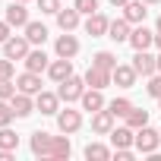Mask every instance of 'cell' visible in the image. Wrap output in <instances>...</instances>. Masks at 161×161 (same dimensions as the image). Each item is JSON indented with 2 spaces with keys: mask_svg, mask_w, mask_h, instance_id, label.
<instances>
[{
  "mask_svg": "<svg viewBox=\"0 0 161 161\" xmlns=\"http://www.w3.org/2000/svg\"><path fill=\"white\" fill-rule=\"evenodd\" d=\"M82 92H86V79H79V76H69V79H63L60 82V89H57V95H60V101H79L82 98Z\"/></svg>",
  "mask_w": 161,
  "mask_h": 161,
  "instance_id": "1",
  "label": "cell"
},
{
  "mask_svg": "<svg viewBox=\"0 0 161 161\" xmlns=\"http://www.w3.org/2000/svg\"><path fill=\"white\" fill-rule=\"evenodd\" d=\"M158 142H161V133H158V130H152V126H139V130H136V148H139L142 155H155Z\"/></svg>",
  "mask_w": 161,
  "mask_h": 161,
  "instance_id": "2",
  "label": "cell"
},
{
  "mask_svg": "<svg viewBox=\"0 0 161 161\" xmlns=\"http://www.w3.org/2000/svg\"><path fill=\"white\" fill-rule=\"evenodd\" d=\"M136 76H139V73H136L133 63H130V66H126V63H117V66L111 69L114 86H120V89H133V86H136Z\"/></svg>",
  "mask_w": 161,
  "mask_h": 161,
  "instance_id": "3",
  "label": "cell"
},
{
  "mask_svg": "<svg viewBox=\"0 0 161 161\" xmlns=\"http://www.w3.org/2000/svg\"><path fill=\"white\" fill-rule=\"evenodd\" d=\"M3 54H7L10 60H25V54H29V38H25V35H22V38L10 35V38L3 41Z\"/></svg>",
  "mask_w": 161,
  "mask_h": 161,
  "instance_id": "4",
  "label": "cell"
},
{
  "mask_svg": "<svg viewBox=\"0 0 161 161\" xmlns=\"http://www.w3.org/2000/svg\"><path fill=\"white\" fill-rule=\"evenodd\" d=\"M148 3L145 0H130V3L123 7V19L130 22V25H142L145 22V16H148V10H145Z\"/></svg>",
  "mask_w": 161,
  "mask_h": 161,
  "instance_id": "5",
  "label": "cell"
},
{
  "mask_svg": "<svg viewBox=\"0 0 161 161\" xmlns=\"http://www.w3.org/2000/svg\"><path fill=\"white\" fill-rule=\"evenodd\" d=\"M133 66H136L139 76H155V73H158V57H152L148 51H136Z\"/></svg>",
  "mask_w": 161,
  "mask_h": 161,
  "instance_id": "6",
  "label": "cell"
},
{
  "mask_svg": "<svg viewBox=\"0 0 161 161\" xmlns=\"http://www.w3.org/2000/svg\"><path fill=\"white\" fill-rule=\"evenodd\" d=\"M57 126H60V133H76L79 126H82V114L79 111H57Z\"/></svg>",
  "mask_w": 161,
  "mask_h": 161,
  "instance_id": "7",
  "label": "cell"
},
{
  "mask_svg": "<svg viewBox=\"0 0 161 161\" xmlns=\"http://www.w3.org/2000/svg\"><path fill=\"white\" fill-rule=\"evenodd\" d=\"M130 44H133V51H148L155 44V32H148L145 25H136L130 32Z\"/></svg>",
  "mask_w": 161,
  "mask_h": 161,
  "instance_id": "8",
  "label": "cell"
},
{
  "mask_svg": "<svg viewBox=\"0 0 161 161\" xmlns=\"http://www.w3.org/2000/svg\"><path fill=\"white\" fill-rule=\"evenodd\" d=\"M47 76L54 79V82H63V79H69V76H73V60H69V57H57V60L47 66Z\"/></svg>",
  "mask_w": 161,
  "mask_h": 161,
  "instance_id": "9",
  "label": "cell"
},
{
  "mask_svg": "<svg viewBox=\"0 0 161 161\" xmlns=\"http://www.w3.org/2000/svg\"><path fill=\"white\" fill-rule=\"evenodd\" d=\"M51 142H54L51 133H44V130L32 133V155H38V158H51Z\"/></svg>",
  "mask_w": 161,
  "mask_h": 161,
  "instance_id": "10",
  "label": "cell"
},
{
  "mask_svg": "<svg viewBox=\"0 0 161 161\" xmlns=\"http://www.w3.org/2000/svg\"><path fill=\"white\" fill-rule=\"evenodd\" d=\"M111 82H114V79H111V69L89 66V73H86V86H92V89H108Z\"/></svg>",
  "mask_w": 161,
  "mask_h": 161,
  "instance_id": "11",
  "label": "cell"
},
{
  "mask_svg": "<svg viewBox=\"0 0 161 161\" xmlns=\"http://www.w3.org/2000/svg\"><path fill=\"white\" fill-rule=\"evenodd\" d=\"M108 25H111V19H108L104 13H92V16L86 19V32H89L92 38H101V35H108Z\"/></svg>",
  "mask_w": 161,
  "mask_h": 161,
  "instance_id": "12",
  "label": "cell"
},
{
  "mask_svg": "<svg viewBox=\"0 0 161 161\" xmlns=\"http://www.w3.org/2000/svg\"><path fill=\"white\" fill-rule=\"evenodd\" d=\"M35 111H41V114H57V111H60V95L38 92V95H35Z\"/></svg>",
  "mask_w": 161,
  "mask_h": 161,
  "instance_id": "13",
  "label": "cell"
},
{
  "mask_svg": "<svg viewBox=\"0 0 161 161\" xmlns=\"http://www.w3.org/2000/svg\"><path fill=\"white\" fill-rule=\"evenodd\" d=\"M16 86H19V92H25V95H38V92H41V76L32 73V69H25V73L16 79Z\"/></svg>",
  "mask_w": 161,
  "mask_h": 161,
  "instance_id": "14",
  "label": "cell"
},
{
  "mask_svg": "<svg viewBox=\"0 0 161 161\" xmlns=\"http://www.w3.org/2000/svg\"><path fill=\"white\" fill-rule=\"evenodd\" d=\"M7 22H10V25H16V29H19V25H22V29L29 25V10L19 3V0H13V3L7 7Z\"/></svg>",
  "mask_w": 161,
  "mask_h": 161,
  "instance_id": "15",
  "label": "cell"
},
{
  "mask_svg": "<svg viewBox=\"0 0 161 161\" xmlns=\"http://www.w3.org/2000/svg\"><path fill=\"white\" fill-rule=\"evenodd\" d=\"M79 16H82V13H79L76 7H69V10L60 7V10H57V25H60L63 32H73V29L79 25Z\"/></svg>",
  "mask_w": 161,
  "mask_h": 161,
  "instance_id": "16",
  "label": "cell"
},
{
  "mask_svg": "<svg viewBox=\"0 0 161 161\" xmlns=\"http://www.w3.org/2000/svg\"><path fill=\"white\" fill-rule=\"evenodd\" d=\"M54 51H57V57H69V60H73V57L79 54V41H76L73 35H60L57 44H54Z\"/></svg>",
  "mask_w": 161,
  "mask_h": 161,
  "instance_id": "17",
  "label": "cell"
},
{
  "mask_svg": "<svg viewBox=\"0 0 161 161\" xmlns=\"http://www.w3.org/2000/svg\"><path fill=\"white\" fill-rule=\"evenodd\" d=\"M111 142H114V148H130V145L136 142L133 126H117V130H111Z\"/></svg>",
  "mask_w": 161,
  "mask_h": 161,
  "instance_id": "18",
  "label": "cell"
},
{
  "mask_svg": "<svg viewBox=\"0 0 161 161\" xmlns=\"http://www.w3.org/2000/svg\"><path fill=\"white\" fill-rule=\"evenodd\" d=\"M130 32H133V29H130L126 19H114V22L108 25V38L117 41V44H120V41H130Z\"/></svg>",
  "mask_w": 161,
  "mask_h": 161,
  "instance_id": "19",
  "label": "cell"
},
{
  "mask_svg": "<svg viewBox=\"0 0 161 161\" xmlns=\"http://www.w3.org/2000/svg\"><path fill=\"white\" fill-rule=\"evenodd\" d=\"M51 63H47V54L38 47V51H29L25 54V69H32V73H44Z\"/></svg>",
  "mask_w": 161,
  "mask_h": 161,
  "instance_id": "20",
  "label": "cell"
},
{
  "mask_svg": "<svg viewBox=\"0 0 161 161\" xmlns=\"http://www.w3.org/2000/svg\"><path fill=\"white\" fill-rule=\"evenodd\" d=\"M10 104H13V111H16V117H29L32 111H35V101L25 95V92H16L13 98H10Z\"/></svg>",
  "mask_w": 161,
  "mask_h": 161,
  "instance_id": "21",
  "label": "cell"
},
{
  "mask_svg": "<svg viewBox=\"0 0 161 161\" xmlns=\"http://www.w3.org/2000/svg\"><path fill=\"white\" fill-rule=\"evenodd\" d=\"M79 101H82V108L92 111V114L104 108V95H101V89H89V92H82V98H79Z\"/></svg>",
  "mask_w": 161,
  "mask_h": 161,
  "instance_id": "22",
  "label": "cell"
},
{
  "mask_svg": "<svg viewBox=\"0 0 161 161\" xmlns=\"http://www.w3.org/2000/svg\"><path fill=\"white\" fill-rule=\"evenodd\" d=\"M92 130L95 133H111L114 130V114L111 111H95L92 114Z\"/></svg>",
  "mask_w": 161,
  "mask_h": 161,
  "instance_id": "23",
  "label": "cell"
},
{
  "mask_svg": "<svg viewBox=\"0 0 161 161\" xmlns=\"http://www.w3.org/2000/svg\"><path fill=\"white\" fill-rule=\"evenodd\" d=\"M25 38H29V44H44L47 41V25L44 22H29L25 25Z\"/></svg>",
  "mask_w": 161,
  "mask_h": 161,
  "instance_id": "24",
  "label": "cell"
},
{
  "mask_svg": "<svg viewBox=\"0 0 161 161\" xmlns=\"http://www.w3.org/2000/svg\"><path fill=\"white\" fill-rule=\"evenodd\" d=\"M69 139L66 136H54V142H51V158H69Z\"/></svg>",
  "mask_w": 161,
  "mask_h": 161,
  "instance_id": "25",
  "label": "cell"
},
{
  "mask_svg": "<svg viewBox=\"0 0 161 161\" xmlns=\"http://www.w3.org/2000/svg\"><path fill=\"white\" fill-rule=\"evenodd\" d=\"M0 148H7V152H16L19 148V136L10 126H0Z\"/></svg>",
  "mask_w": 161,
  "mask_h": 161,
  "instance_id": "26",
  "label": "cell"
},
{
  "mask_svg": "<svg viewBox=\"0 0 161 161\" xmlns=\"http://www.w3.org/2000/svg\"><path fill=\"white\" fill-rule=\"evenodd\" d=\"M86 158H89V161H108V158H111V148H104V145H98V142H89V145H86Z\"/></svg>",
  "mask_w": 161,
  "mask_h": 161,
  "instance_id": "27",
  "label": "cell"
},
{
  "mask_svg": "<svg viewBox=\"0 0 161 161\" xmlns=\"http://www.w3.org/2000/svg\"><path fill=\"white\" fill-rule=\"evenodd\" d=\"M92 66H101V69H114V66H117V57H114L111 51H98V54L92 57Z\"/></svg>",
  "mask_w": 161,
  "mask_h": 161,
  "instance_id": "28",
  "label": "cell"
},
{
  "mask_svg": "<svg viewBox=\"0 0 161 161\" xmlns=\"http://www.w3.org/2000/svg\"><path fill=\"white\" fill-rule=\"evenodd\" d=\"M108 111H111L114 117H126V114L133 111V104H130V98H114V101L108 104Z\"/></svg>",
  "mask_w": 161,
  "mask_h": 161,
  "instance_id": "29",
  "label": "cell"
},
{
  "mask_svg": "<svg viewBox=\"0 0 161 161\" xmlns=\"http://www.w3.org/2000/svg\"><path fill=\"white\" fill-rule=\"evenodd\" d=\"M126 123H130L133 130H139V126H148V111H136V108H133V111L126 114Z\"/></svg>",
  "mask_w": 161,
  "mask_h": 161,
  "instance_id": "30",
  "label": "cell"
},
{
  "mask_svg": "<svg viewBox=\"0 0 161 161\" xmlns=\"http://www.w3.org/2000/svg\"><path fill=\"white\" fill-rule=\"evenodd\" d=\"M16 82H13V79H0V101H10L13 95H16Z\"/></svg>",
  "mask_w": 161,
  "mask_h": 161,
  "instance_id": "31",
  "label": "cell"
},
{
  "mask_svg": "<svg viewBox=\"0 0 161 161\" xmlns=\"http://www.w3.org/2000/svg\"><path fill=\"white\" fill-rule=\"evenodd\" d=\"M73 7L82 13V16H92V13H98V0H76Z\"/></svg>",
  "mask_w": 161,
  "mask_h": 161,
  "instance_id": "32",
  "label": "cell"
},
{
  "mask_svg": "<svg viewBox=\"0 0 161 161\" xmlns=\"http://www.w3.org/2000/svg\"><path fill=\"white\" fill-rule=\"evenodd\" d=\"M13 117H16L13 104H7V101H0V126H10V123H13Z\"/></svg>",
  "mask_w": 161,
  "mask_h": 161,
  "instance_id": "33",
  "label": "cell"
},
{
  "mask_svg": "<svg viewBox=\"0 0 161 161\" xmlns=\"http://www.w3.org/2000/svg\"><path fill=\"white\" fill-rule=\"evenodd\" d=\"M145 92H148L152 98H161V73L148 76V86H145Z\"/></svg>",
  "mask_w": 161,
  "mask_h": 161,
  "instance_id": "34",
  "label": "cell"
},
{
  "mask_svg": "<svg viewBox=\"0 0 161 161\" xmlns=\"http://www.w3.org/2000/svg\"><path fill=\"white\" fill-rule=\"evenodd\" d=\"M13 73H16L13 60H10V57H3V60H0V79H13Z\"/></svg>",
  "mask_w": 161,
  "mask_h": 161,
  "instance_id": "35",
  "label": "cell"
},
{
  "mask_svg": "<svg viewBox=\"0 0 161 161\" xmlns=\"http://www.w3.org/2000/svg\"><path fill=\"white\" fill-rule=\"evenodd\" d=\"M38 10H41V13H54V16H57L60 0H38Z\"/></svg>",
  "mask_w": 161,
  "mask_h": 161,
  "instance_id": "36",
  "label": "cell"
},
{
  "mask_svg": "<svg viewBox=\"0 0 161 161\" xmlns=\"http://www.w3.org/2000/svg\"><path fill=\"white\" fill-rule=\"evenodd\" d=\"M10 29H13L10 22H0V44H3V41L10 38Z\"/></svg>",
  "mask_w": 161,
  "mask_h": 161,
  "instance_id": "37",
  "label": "cell"
},
{
  "mask_svg": "<svg viewBox=\"0 0 161 161\" xmlns=\"http://www.w3.org/2000/svg\"><path fill=\"white\" fill-rule=\"evenodd\" d=\"M117 158H120V161H130L133 152H130V148H117Z\"/></svg>",
  "mask_w": 161,
  "mask_h": 161,
  "instance_id": "38",
  "label": "cell"
},
{
  "mask_svg": "<svg viewBox=\"0 0 161 161\" xmlns=\"http://www.w3.org/2000/svg\"><path fill=\"white\" fill-rule=\"evenodd\" d=\"M108 3H111V7H120V10H123V7L130 3V0H108Z\"/></svg>",
  "mask_w": 161,
  "mask_h": 161,
  "instance_id": "39",
  "label": "cell"
},
{
  "mask_svg": "<svg viewBox=\"0 0 161 161\" xmlns=\"http://www.w3.org/2000/svg\"><path fill=\"white\" fill-rule=\"evenodd\" d=\"M155 44H158V47H161V32H155Z\"/></svg>",
  "mask_w": 161,
  "mask_h": 161,
  "instance_id": "40",
  "label": "cell"
},
{
  "mask_svg": "<svg viewBox=\"0 0 161 161\" xmlns=\"http://www.w3.org/2000/svg\"><path fill=\"white\" fill-rule=\"evenodd\" d=\"M145 3H161V0H145Z\"/></svg>",
  "mask_w": 161,
  "mask_h": 161,
  "instance_id": "41",
  "label": "cell"
},
{
  "mask_svg": "<svg viewBox=\"0 0 161 161\" xmlns=\"http://www.w3.org/2000/svg\"><path fill=\"white\" fill-rule=\"evenodd\" d=\"M158 32H161V16H158Z\"/></svg>",
  "mask_w": 161,
  "mask_h": 161,
  "instance_id": "42",
  "label": "cell"
},
{
  "mask_svg": "<svg viewBox=\"0 0 161 161\" xmlns=\"http://www.w3.org/2000/svg\"><path fill=\"white\" fill-rule=\"evenodd\" d=\"M158 73H161V57H158Z\"/></svg>",
  "mask_w": 161,
  "mask_h": 161,
  "instance_id": "43",
  "label": "cell"
},
{
  "mask_svg": "<svg viewBox=\"0 0 161 161\" xmlns=\"http://www.w3.org/2000/svg\"><path fill=\"white\" fill-rule=\"evenodd\" d=\"M19 3H29V0H19Z\"/></svg>",
  "mask_w": 161,
  "mask_h": 161,
  "instance_id": "44",
  "label": "cell"
},
{
  "mask_svg": "<svg viewBox=\"0 0 161 161\" xmlns=\"http://www.w3.org/2000/svg\"><path fill=\"white\" fill-rule=\"evenodd\" d=\"M158 104H161V98H158Z\"/></svg>",
  "mask_w": 161,
  "mask_h": 161,
  "instance_id": "45",
  "label": "cell"
},
{
  "mask_svg": "<svg viewBox=\"0 0 161 161\" xmlns=\"http://www.w3.org/2000/svg\"><path fill=\"white\" fill-rule=\"evenodd\" d=\"M158 133H161V130H158Z\"/></svg>",
  "mask_w": 161,
  "mask_h": 161,
  "instance_id": "46",
  "label": "cell"
}]
</instances>
